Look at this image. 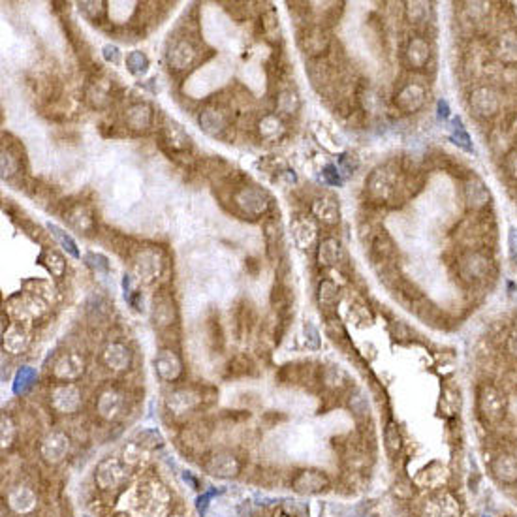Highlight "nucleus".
<instances>
[{"instance_id":"c9c22d12","label":"nucleus","mask_w":517,"mask_h":517,"mask_svg":"<svg viewBox=\"0 0 517 517\" xmlns=\"http://www.w3.org/2000/svg\"><path fill=\"white\" fill-rule=\"evenodd\" d=\"M395 245L390 239L388 233H378V236L373 239V245H371V254H373L374 262H382V264H388L393 256H395Z\"/></svg>"},{"instance_id":"6e6d98bb","label":"nucleus","mask_w":517,"mask_h":517,"mask_svg":"<svg viewBox=\"0 0 517 517\" xmlns=\"http://www.w3.org/2000/svg\"><path fill=\"white\" fill-rule=\"evenodd\" d=\"M104 57L108 59V61L117 62V61H119V50H117L115 45H105V47H104Z\"/></svg>"},{"instance_id":"6e6552de","label":"nucleus","mask_w":517,"mask_h":517,"mask_svg":"<svg viewBox=\"0 0 517 517\" xmlns=\"http://www.w3.org/2000/svg\"><path fill=\"white\" fill-rule=\"evenodd\" d=\"M425 100H427V88H425L424 83L416 81V79L402 83L395 93V105L405 115H410V113L422 110Z\"/></svg>"},{"instance_id":"ea45409f","label":"nucleus","mask_w":517,"mask_h":517,"mask_svg":"<svg viewBox=\"0 0 517 517\" xmlns=\"http://www.w3.org/2000/svg\"><path fill=\"white\" fill-rule=\"evenodd\" d=\"M384 442H385V450L390 451V455H397V453L401 451L402 436L395 422H388V425H385Z\"/></svg>"},{"instance_id":"2f4dec72","label":"nucleus","mask_w":517,"mask_h":517,"mask_svg":"<svg viewBox=\"0 0 517 517\" xmlns=\"http://www.w3.org/2000/svg\"><path fill=\"white\" fill-rule=\"evenodd\" d=\"M310 209H313V215L316 216L320 222H324V224L333 226L339 222V219H341L339 204L331 198L314 199L313 205H310Z\"/></svg>"},{"instance_id":"2eb2a0df","label":"nucleus","mask_w":517,"mask_h":517,"mask_svg":"<svg viewBox=\"0 0 517 517\" xmlns=\"http://www.w3.org/2000/svg\"><path fill=\"white\" fill-rule=\"evenodd\" d=\"M459 513H461L459 502L448 491L431 496L422 510V517H459Z\"/></svg>"},{"instance_id":"20e7f679","label":"nucleus","mask_w":517,"mask_h":517,"mask_svg":"<svg viewBox=\"0 0 517 517\" xmlns=\"http://www.w3.org/2000/svg\"><path fill=\"white\" fill-rule=\"evenodd\" d=\"M365 188H367V194L369 198L374 199V202H388V199L393 198V194L397 190L395 185V173L391 168L388 165H378L371 171V175L367 177V182H365Z\"/></svg>"},{"instance_id":"f8f14e48","label":"nucleus","mask_w":517,"mask_h":517,"mask_svg":"<svg viewBox=\"0 0 517 517\" xmlns=\"http://www.w3.org/2000/svg\"><path fill=\"white\" fill-rule=\"evenodd\" d=\"M470 110L476 117L480 119H491L499 113V108H501V98L499 94L493 91L491 87H476L470 93Z\"/></svg>"},{"instance_id":"393cba45","label":"nucleus","mask_w":517,"mask_h":517,"mask_svg":"<svg viewBox=\"0 0 517 517\" xmlns=\"http://www.w3.org/2000/svg\"><path fill=\"white\" fill-rule=\"evenodd\" d=\"M102 361L113 373H122V371L130 369L132 354L122 342H111V344L105 347L104 354H102Z\"/></svg>"},{"instance_id":"b1692460","label":"nucleus","mask_w":517,"mask_h":517,"mask_svg":"<svg viewBox=\"0 0 517 517\" xmlns=\"http://www.w3.org/2000/svg\"><path fill=\"white\" fill-rule=\"evenodd\" d=\"M491 474L502 485L517 484V455L516 453H499L491 463Z\"/></svg>"},{"instance_id":"3c124183","label":"nucleus","mask_w":517,"mask_h":517,"mask_svg":"<svg viewBox=\"0 0 517 517\" xmlns=\"http://www.w3.org/2000/svg\"><path fill=\"white\" fill-rule=\"evenodd\" d=\"M504 168H506L508 175L517 181V149H513L512 153L506 154V160H504Z\"/></svg>"},{"instance_id":"052dcab7","label":"nucleus","mask_w":517,"mask_h":517,"mask_svg":"<svg viewBox=\"0 0 517 517\" xmlns=\"http://www.w3.org/2000/svg\"><path fill=\"white\" fill-rule=\"evenodd\" d=\"M484 517H491V516H484Z\"/></svg>"},{"instance_id":"a19ab883","label":"nucleus","mask_w":517,"mask_h":517,"mask_svg":"<svg viewBox=\"0 0 517 517\" xmlns=\"http://www.w3.org/2000/svg\"><path fill=\"white\" fill-rule=\"evenodd\" d=\"M42 260H45V267L50 269L51 275L57 277V279L64 277V273H66V262H64V258L57 250H45Z\"/></svg>"},{"instance_id":"ddd939ff","label":"nucleus","mask_w":517,"mask_h":517,"mask_svg":"<svg viewBox=\"0 0 517 517\" xmlns=\"http://www.w3.org/2000/svg\"><path fill=\"white\" fill-rule=\"evenodd\" d=\"M154 124V110L147 102H134L124 110V127L138 134L149 132Z\"/></svg>"},{"instance_id":"58836bf2","label":"nucleus","mask_w":517,"mask_h":517,"mask_svg":"<svg viewBox=\"0 0 517 517\" xmlns=\"http://www.w3.org/2000/svg\"><path fill=\"white\" fill-rule=\"evenodd\" d=\"M264 237H265V247H267V256H269L273 262H277V260H279V250H281L282 245V237L281 230H279V226H277L275 221H271L265 224Z\"/></svg>"},{"instance_id":"a878e982","label":"nucleus","mask_w":517,"mask_h":517,"mask_svg":"<svg viewBox=\"0 0 517 517\" xmlns=\"http://www.w3.org/2000/svg\"><path fill=\"white\" fill-rule=\"evenodd\" d=\"M68 448H70L68 436L61 431H55V433L45 436V441L42 442V455H44L45 461L57 465L68 455Z\"/></svg>"},{"instance_id":"37998d69","label":"nucleus","mask_w":517,"mask_h":517,"mask_svg":"<svg viewBox=\"0 0 517 517\" xmlns=\"http://www.w3.org/2000/svg\"><path fill=\"white\" fill-rule=\"evenodd\" d=\"M501 55L506 59V61H516L517 59V34H504L501 38Z\"/></svg>"},{"instance_id":"e433bc0d","label":"nucleus","mask_w":517,"mask_h":517,"mask_svg":"<svg viewBox=\"0 0 517 517\" xmlns=\"http://www.w3.org/2000/svg\"><path fill=\"white\" fill-rule=\"evenodd\" d=\"M260 30L264 34V38L271 42V44L281 42V25H279V17H277V11L273 8L264 11L262 17H260Z\"/></svg>"},{"instance_id":"864d4df0","label":"nucleus","mask_w":517,"mask_h":517,"mask_svg":"<svg viewBox=\"0 0 517 517\" xmlns=\"http://www.w3.org/2000/svg\"><path fill=\"white\" fill-rule=\"evenodd\" d=\"M508 250H510V256L512 260L517 264V228L512 226L510 230H508Z\"/></svg>"},{"instance_id":"423d86ee","label":"nucleus","mask_w":517,"mask_h":517,"mask_svg":"<svg viewBox=\"0 0 517 517\" xmlns=\"http://www.w3.org/2000/svg\"><path fill=\"white\" fill-rule=\"evenodd\" d=\"M164 269V258L160 256L158 248H139L134 256V271L139 281L151 284L160 277Z\"/></svg>"},{"instance_id":"473e14b6","label":"nucleus","mask_w":517,"mask_h":517,"mask_svg":"<svg viewBox=\"0 0 517 517\" xmlns=\"http://www.w3.org/2000/svg\"><path fill=\"white\" fill-rule=\"evenodd\" d=\"M154 367L164 380H175L182 373L181 361L173 354V350H162L158 358H154Z\"/></svg>"},{"instance_id":"bf43d9fd","label":"nucleus","mask_w":517,"mask_h":517,"mask_svg":"<svg viewBox=\"0 0 517 517\" xmlns=\"http://www.w3.org/2000/svg\"><path fill=\"white\" fill-rule=\"evenodd\" d=\"M173 517H181V516H173Z\"/></svg>"},{"instance_id":"f257e3e1","label":"nucleus","mask_w":517,"mask_h":517,"mask_svg":"<svg viewBox=\"0 0 517 517\" xmlns=\"http://www.w3.org/2000/svg\"><path fill=\"white\" fill-rule=\"evenodd\" d=\"M476 405H478L480 418L485 424L499 425L504 422L508 412V399L495 384L484 382L480 384L478 393H476Z\"/></svg>"},{"instance_id":"dca6fc26","label":"nucleus","mask_w":517,"mask_h":517,"mask_svg":"<svg viewBox=\"0 0 517 517\" xmlns=\"http://www.w3.org/2000/svg\"><path fill=\"white\" fill-rule=\"evenodd\" d=\"M85 371V359L76 352L61 354L53 364V376L57 380H64L66 384H72Z\"/></svg>"},{"instance_id":"c756f323","label":"nucleus","mask_w":517,"mask_h":517,"mask_svg":"<svg viewBox=\"0 0 517 517\" xmlns=\"http://www.w3.org/2000/svg\"><path fill=\"white\" fill-rule=\"evenodd\" d=\"M28 344L27 322H13L10 330L4 331V348L10 354H21Z\"/></svg>"},{"instance_id":"39448f33","label":"nucleus","mask_w":517,"mask_h":517,"mask_svg":"<svg viewBox=\"0 0 517 517\" xmlns=\"http://www.w3.org/2000/svg\"><path fill=\"white\" fill-rule=\"evenodd\" d=\"M297 42H299V47L305 55L310 57V59H320L330 50L331 36L327 28L322 27V25H308L299 33Z\"/></svg>"},{"instance_id":"a211bd4d","label":"nucleus","mask_w":517,"mask_h":517,"mask_svg":"<svg viewBox=\"0 0 517 517\" xmlns=\"http://www.w3.org/2000/svg\"><path fill=\"white\" fill-rule=\"evenodd\" d=\"M489 271L491 262L480 252H468L459 264V273L468 282L484 281L485 277H489Z\"/></svg>"},{"instance_id":"49530a36","label":"nucleus","mask_w":517,"mask_h":517,"mask_svg":"<svg viewBox=\"0 0 517 517\" xmlns=\"http://www.w3.org/2000/svg\"><path fill=\"white\" fill-rule=\"evenodd\" d=\"M79 10H81L91 21L98 23L96 19H102V17H104L105 8L104 2H81V4H79Z\"/></svg>"},{"instance_id":"8fccbe9b","label":"nucleus","mask_w":517,"mask_h":517,"mask_svg":"<svg viewBox=\"0 0 517 517\" xmlns=\"http://www.w3.org/2000/svg\"><path fill=\"white\" fill-rule=\"evenodd\" d=\"M13 435H16V425L11 422L10 416H2V442L4 446H10L11 441H13Z\"/></svg>"},{"instance_id":"c03bdc74","label":"nucleus","mask_w":517,"mask_h":517,"mask_svg":"<svg viewBox=\"0 0 517 517\" xmlns=\"http://www.w3.org/2000/svg\"><path fill=\"white\" fill-rule=\"evenodd\" d=\"M427 11H429V8H427L425 2H410V4H407L408 21L414 23V25L427 21Z\"/></svg>"},{"instance_id":"4c0bfd02","label":"nucleus","mask_w":517,"mask_h":517,"mask_svg":"<svg viewBox=\"0 0 517 517\" xmlns=\"http://www.w3.org/2000/svg\"><path fill=\"white\" fill-rule=\"evenodd\" d=\"M258 132L260 138L267 139V141H275L282 136L284 127H282L281 117L277 115H264L258 121Z\"/></svg>"},{"instance_id":"603ef678","label":"nucleus","mask_w":517,"mask_h":517,"mask_svg":"<svg viewBox=\"0 0 517 517\" xmlns=\"http://www.w3.org/2000/svg\"><path fill=\"white\" fill-rule=\"evenodd\" d=\"M324 179L330 185H335V187H341V175H339V170H337V165H325L324 170Z\"/></svg>"},{"instance_id":"4468645a","label":"nucleus","mask_w":517,"mask_h":517,"mask_svg":"<svg viewBox=\"0 0 517 517\" xmlns=\"http://www.w3.org/2000/svg\"><path fill=\"white\" fill-rule=\"evenodd\" d=\"M128 478V463L119 459H105L96 470V480L102 489H115Z\"/></svg>"},{"instance_id":"a18cd8bd","label":"nucleus","mask_w":517,"mask_h":517,"mask_svg":"<svg viewBox=\"0 0 517 517\" xmlns=\"http://www.w3.org/2000/svg\"><path fill=\"white\" fill-rule=\"evenodd\" d=\"M322 380H324L327 385H331V388H342L344 382H347V374L342 373L339 367H335V365H330V367L324 369V373H322Z\"/></svg>"},{"instance_id":"7c9ffc66","label":"nucleus","mask_w":517,"mask_h":517,"mask_svg":"<svg viewBox=\"0 0 517 517\" xmlns=\"http://www.w3.org/2000/svg\"><path fill=\"white\" fill-rule=\"evenodd\" d=\"M292 237L299 248H308L316 239V226L307 216H296L292 222Z\"/></svg>"},{"instance_id":"f03ea898","label":"nucleus","mask_w":517,"mask_h":517,"mask_svg":"<svg viewBox=\"0 0 517 517\" xmlns=\"http://www.w3.org/2000/svg\"><path fill=\"white\" fill-rule=\"evenodd\" d=\"M158 138H160V147L164 149L165 154H170V158L179 162V160L185 158V156H190V151H192V139H190V136H188L179 124H175V122H168L164 127H160Z\"/></svg>"},{"instance_id":"6ab92c4d","label":"nucleus","mask_w":517,"mask_h":517,"mask_svg":"<svg viewBox=\"0 0 517 517\" xmlns=\"http://www.w3.org/2000/svg\"><path fill=\"white\" fill-rule=\"evenodd\" d=\"M205 468L219 478H233L241 470V463L230 451H219L205 461Z\"/></svg>"},{"instance_id":"cd10ccee","label":"nucleus","mask_w":517,"mask_h":517,"mask_svg":"<svg viewBox=\"0 0 517 517\" xmlns=\"http://www.w3.org/2000/svg\"><path fill=\"white\" fill-rule=\"evenodd\" d=\"M344 260V248L335 237H325L318 245V264L322 267H335Z\"/></svg>"},{"instance_id":"9b49d317","label":"nucleus","mask_w":517,"mask_h":517,"mask_svg":"<svg viewBox=\"0 0 517 517\" xmlns=\"http://www.w3.org/2000/svg\"><path fill=\"white\" fill-rule=\"evenodd\" d=\"M327 487H330V478L324 470H318V468L299 470L292 478V489L299 495H316Z\"/></svg>"},{"instance_id":"4d7b16f0","label":"nucleus","mask_w":517,"mask_h":517,"mask_svg":"<svg viewBox=\"0 0 517 517\" xmlns=\"http://www.w3.org/2000/svg\"><path fill=\"white\" fill-rule=\"evenodd\" d=\"M438 115H441L442 119H448V117H450V108H448V104H446L444 100L438 102Z\"/></svg>"},{"instance_id":"c85d7f7f","label":"nucleus","mask_w":517,"mask_h":517,"mask_svg":"<svg viewBox=\"0 0 517 517\" xmlns=\"http://www.w3.org/2000/svg\"><path fill=\"white\" fill-rule=\"evenodd\" d=\"M465 199L470 209H484L489 204V190L484 181L476 175H470L465 182Z\"/></svg>"},{"instance_id":"0eeeda50","label":"nucleus","mask_w":517,"mask_h":517,"mask_svg":"<svg viewBox=\"0 0 517 517\" xmlns=\"http://www.w3.org/2000/svg\"><path fill=\"white\" fill-rule=\"evenodd\" d=\"M136 506L139 512L149 517L160 516L165 508V493L162 485L154 482L139 484L136 489Z\"/></svg>"},{"instance_id":"f3484780","label":"nucleus","mask_w":517,"mask_h":517,"mask_svg":"<svg viewBox=\"0 0 517 517\" xmlns=\"http://www.w3.org/2000/svg\"><path fill=\"white\" fill-rule=\"evenodd\" d=\"M50 402L59 414H74L81 405V393L74 384L57 385L50 395Z\"/></svg>"},{"instance_id":"09e8293b","label":"nucleus","mask_w":517,"mask_h":517,"mask_svg":"<svg viewBox=\"0 0 517 517\" xmlns=\"http://www.w3.org/2000/svg\"><path fill=\"white\" fill-rule=\"evenodd\" d=\"M50 230L53 231V233H55V237H57V239H59V241L62 243V245H64V248H66L68 252L72 254V256H79V252H77V248H76V243H74L72 239H70V237H68L66 233H64V231L59 230L57 226H50Z\"/></svg>"},{"instance_id":"5701e85b","label":"nucleus","mask_w":517,"mask_h":517,"mask_svg":"<svg viewBox=\"0 0 517 517\" xmlns=\"http://www.w3.org/2000/svg\"><path fill=\"white\" fill-rule=\"evenodd\" d=\"M405 59L412 70H422V68L427 66L431 61L429 42L424 36H412L408 40L407 50H405Z\"/></svg>"},{"instance_id":"72a5a7b5","label":"nucleus","mask_w":517,"mask_h":517,"mask_svg":"<svg viewBox=\"0 0 517 517\" xmlns=\"http://www.w3.org/2000/svg\"><path fill=\"white\" fill-rule=\"evenodd\" d=\"M337 301H339V288L331 279H324L318 284V305L324 314L335 313Z\"/></svg>"},{"instance_id":"f704fd0d","label":"nucleus","mask_w":517,"mask_h":517,"mask_svg":"<svg viewBox=\"0 0 517 517\" xmlns=\"http://www.w3.org/2000/svg\"><path fill=\"white\" fill-rule=\"evenodd\" d=\"M277 110L281 111L282 115H297L299 111V105H301V100H299V94L294 87H284L279 91L277 94Z\"/></svg>"},{"instance_id":"4be33fe9","label":"nucleus","mask_w":517,"mask_h":517,"mask_svg":"<svg viewBox=\"0 0 517 517\" xmlns=\"http://www.w3.org/2000/svg\"><path fill=\"white\" fill-rule=\"evenodd\" d=\"M199 127L204 128L205 132L215 138H224V134L230 130L231 121L230 117L226 115L224 111L219 108H209L199 113Z\"/></svg>"},{"instance_id":"79ce46f5","label":"nucleus","mask_w":517,"mask_h":517,"mask_svg":"<svg viewBox=\"0 0 517 517\" xmlns=\"http://www.w3.org/2000/svg\"><path fill=\"white\" fill-rule=\"evenodd\" d=\"M127 66L132 74H136V76H141V74L147 72V68H149L147 55L141 53V51H132V53L127 57Z\"/></svg>"},{"instance_id":"412c9836","label":"nucleus","mask_w":517,"mask_h":517,"mask_svg":"<svg viewBox=\"0 0 517 517\" xmlns=\"http://www.w3.org/2000/svg\"><path fill=\"white\" fill-rule=\"evenodd\" d=\"M153 320H154V325L160 327V330L170 327V325L177 320L175 301L171 299V296L168 292L154 294Z\"/></svg>"},{"instance_id":"aec40b11","label":"nucleus","mask_w":517,"mask_h":517,"mask_svg":"<svg viewBox=\"0 0 517 517\" xmlns=\"http://www.w3.org/2000/svg\"><path fill=\"white\" fill-rule=\"evenodd\" d=\"M127 410V395L119 390H105L98 397V414L104 419L121 418Z\"/></svg>"},{"instance_id":"13d9d810","label":"nucleus","mask_w":517,"mask_h":517,"mask_svg":"<svg viewBox=\"0 0 517 517\" xmlns=\"http://www.w3.org/2000/svg\"><path fill=\"white\" fill-rule=\"evenodd\" d=\"M247 265L250 267V273H252V275H256V269H258V262L250 258V260H247Z\"/></svg>"},{"instance_id":"1a4fd4ad","label":"nucleus","mask_w":517,"mask_h":517,"mask_svg":"<svg viewBox=\"0 0 517 517\" xmlns=\"http://www.w3.org/2000/svg\"><path fill=\"white\" fill-rule=\"evenodd\" d=\"M62 219L68 222L70 228L83 233V236H91L96 230V221H94L93 209L83 202H68L62 204L61 211Z\"/></svg>"},{"instance_id":"5fc2aeb1","label":"nucleus","mask_w":517,"mask_h":517,"mask_svg":"<svg viewBox=\"0 0 517 517\" xmlns=\"http://www.w3.org/2000/svg\"><path fill=\"white\" fill-rule=\"evenodd\" d=\"M508 354L517 361V331H513L512 335L508 337Z\"/></svg>"},{"instance_id":"de8ad7c7","label":"nucleus","mask_w":517,"mask_h":517,"mask_svg":"<svg viewBox=\"0 0 517 517\" xmlns=\"http://www.w3.org/2000/svg\"><path fill=\"white\" fill-rule=\"evenodd\" d=\"M455 128H453V144L459 145L461 149H465V151H472V144H470V136H468V132L463 128L461 121L457 119L455 122Z\"/></svg>"},{"instance_id":"bb28decb","label":"nucleus","mask_w":517,"mask_h":517,"mask_svg":"<svg viewBox=\"0 0 517 517\" xmlns=\"http://www.w3.org/2000/svg\"><path fill=\"white\" fill-rule=\"evenodd\" d=\"M202 399H204L202 393L194 391L192 388H190V390L182 388V390L173 391V393L168 397V408H170L173 414H187L198 407Z\"/></svg>"},{"instance_id":"7ed1b4c3","label":"nucleus","mask_w":517,"mask_h":517,"mask_svg":"<svg viewBox=\"0 0 517 517\" xmlns=\"http://www.w3.org/2000/svg\"><path fill=\"white\" fill-rule=\"evenodd\" d=\"M233 204H236V207L241 211L243 215L256 219V216H262L267 213L271 199L267 192L256 187V185H252V187L245 185V187L237 188L233 192Z\"/></svg>"},{"instance_id":"9d476101","label":"nucleus","mask_w":517,"mask_h":517,"mask_svg":"<svg viewBox=\"0 0 517 517\" xmlns=\"http://www.w3.org/2000/svg\"><path fill=\"white\" fill-rule=\"evenodd\" d=\"M198 61V47L188 36L177 38L168 50V64L175 72H187Z\"/></svg>"}]
</instances>
